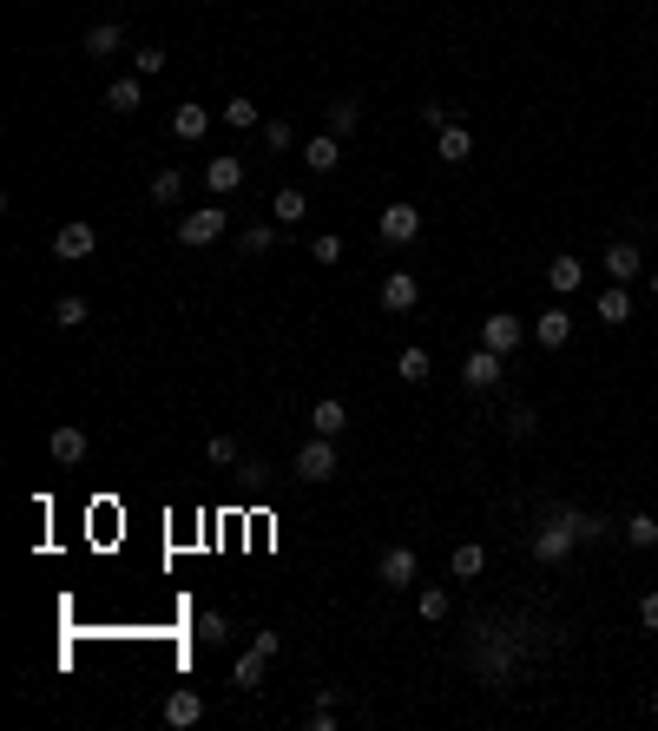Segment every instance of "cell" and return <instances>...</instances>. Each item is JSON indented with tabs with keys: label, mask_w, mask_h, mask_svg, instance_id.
<instances>
[{
	"label": "cell",
	"mask_w": 658,
	"mask_h": 731,
	"mask_svg": "<svg viewBox=\"0 0 658 731\" xmlns=\"http://www.w3.org/2000/svg\"><path fill=\"white\" fill-rule=\"evenodd\" d=\"M533 429H540V415H533V402H514V409H507V435H514V442H527Z\"/></svg>",
	"instance_id": "d6a6232c"
},
{
	"label": "cell",
	"mask_w": 658,
	"mask_h": 731,
	"mask_svg": "<svg viewBox=\"0 0 658 731\" xmlns=\"http://www.w3.org/2000/svg\"><path fill=\"white\" fill-rule=\"evenodd\" d=\"M251 646L264 652V659H277V652H283V633H251Z\"/></svg>",
	"instance_id": "b9f144b4"
},
{
	"label": "cell",
	"mask_w": 658,
	"mask_h": 731,
	"mask_svg": "<svg viewBox=\"0 0 658 731\" xmlns=\"http://www.w3.org/2000/svg\"><path fill=\"white\" fill-rule=\"evenodd\" d=\"M303 211H310L303 191H277V198H270V218H277V224H303Z\"/></svg>",
	"instance_id": "4316f807"
},
{
	"label": "cell",
	"mask_w": 658,
	"mask_h": 731,
	"mask_svg": "<svg viewBox=\"0 0 658 731\" xmlns=\"http://www.w3.org/2000/svg\"><path fill=\"white\" fill-rule=\"evenodd\" d=\"M573 527H580V541H612V521H606V514H580V508H573Z\"/></svg>",
	"instance_id": "d590c367"
},
{
	"label": "cell",
	"mask_w": 658,
	"mask_h": 731,
	"mask_svg": "<svg viewBox=\"0 0 658 731\" xmlns=\"http://www.w3.org/2000/svg\"><path fill=\"white\" fill-rule=\"evenodd\" d=\"M415 303H422V284H415L408 271L382 277V310H389V317H402V310H415Z\"/></svg>",
	"instance_id": "9c48e42d"
},
{
	"label": "cell",
	"mask_w": 658,
	"mask_h": 731,
	"mask_svg": "<svg viewBox=\"0 0 658 731\" xmlns=\"http://www.w3.org/2000/svg\"><path fill=\"white\" fill-rule=\"evenodd\" d=\"M481 567H487V547H474V541H461L455 554H448V573H455V580H474Z\"/></svg>",
	"instance_id": "d4e9b609"
},
{
	"label": "cell",
	"mask_w": 658,
	"mask_h": 731,
	"mask_svg": "<svg viewBox=\"0 0 658 731\" xmlns=\"http://www.w3.org/2000/svg\"><path fill=\"white\" fill-rule=\"evenodd\" d=\"M310 429L336 442V435L349 429V409H343V402H336V396H323V402H316V409H310Z\"/></svg>",
	"instance_id": "ffe728a7"
},
{
	"label": "cell",
	"mask_w": 658,
	"mask_h": 731,
	"mask_svg": "<svg viewBox=\"0 0 658 731\" xmlns=\"http://www.w3.org/2000/svg\"><path fill=\"white\" fill-rule=\"evenodd\" d=\"M86 317H93V303L79 297V290H73V297H60V303H53V323H60V330H79Z\"/></svg>",
	"instance_id": "83f0119b"
},
{
	"label": "cell",
	"mask_w": 658,
	"mask_h": 731,
	"mask_svg": "<svg viewBox=\"0 0 658 731\" xmlns=\"http://www.w3.org/2000/svg\"><path fill=\"white\" fill-rule=\"evenodd\" d=\"M53 461H60V468H79V461H86V429H53Z\"/></svg>",
	"instance_id": "7402d4cb"
},
{
	"label": "cell",
	"mask_w": 658,
	"mask_h": 731,
	"mask_svg": "<svg viewBox=\"0 0 658 731\" xmlns=\"http://www.w3.org/2000/svg\"><path fill=\"white\" fill-rule=\"evenodd\" d=\"M204 455L218 461V468H231V461H237V442H231V435H211V442H204Z\"/></svg>",
	"instance_id": "ab89813d"
},
{
	"label": "cell",
	"mask_w": 658,
	"mask_h": 731,
	"mask_svg": "<svg viewBox=\"0 0 658 731\" xmlns=\"http://www.w3.org/2000/svg\"><path fill=\"white\" fill-rule=\"evenodd\" d=\"M178 198H185V172H158V178H152V205L172 211Z\"/></svg>",
	"instance_id": "4dcf8cb0"
},
{
	"label": "cell",
	"mask_w": 658,
	"mask_h": 731,
	"mask_svg": "<svg viewBox=\"0 0 658 731\" xmlns=\"http://www.w3.org/2000/svg\"><path fill=\"white\" fill-rule=\"evenodd\" d=\"M139 106H145V80L139 73H126V80L106 86V112H139Z\"/></svg>",
	"instance_id": "ac0fdd59"
},
{
	"label": "cell",
	"mask_w": 658,
	"mask_h": 731,
	"mask_svg": "<svg viewBox=\"0 0 658 731\" xmlns=\"http://www.w3.org/2000/svg\"><path fill=\"white\" fill-rule=\"evenodd\" d=\"M231 679L244 685V692H257V685H264V652L251 646V652H244V659H237V666H231Z\"/></svg>",
	"instance_id": "f546056e"
},
{
	"label": "cell",
	"mask_w": 658,
	"mask_h": 731,
	"mask_svg": "<svg viewBox=\"0 0 658 731\" xmlns=\"http://www.w3.org/2000/svg\"><path fill=\"white\" fill-rule=\"evenodd\" d=\"M132 73H139V80L165 73V47H139V53H132Z\"/></svg>",
	"instance_id": "8d00e7d4"
},
{
	"label": "cell",
	"mask_w": 658,
	"mask_h": 731,
	"mask_svg": "<svg viewBox=\"0 0 658 731\" xmlns=\"http://www.w3.org/2000/svg\"><path fill=\"white\" fill-rule=\"evenodd\" d=\"M119 47H126V27H119V20H93V27H86V53H93V60H112Z\"/></svg>",
	"instance_id": "9a60e30c"
},
{
	"label": "cell",
	"mask_w": 658,
	"mask_h": 731,
	"mask_svg": "<svg viewBox=\"0 0 658 731\" xmlns=\"http://www.w3.org/2000/svg\"><path fill=\"white\" fill-rule=\"evenodd\" d=\"M435 152H441L448 165H468V159H474V132H468V126H441V132H435Z\"/></svg>",
	"instance_id": "2e32d148"
},
{
	"label": "cell",
	"mask_w": 658,
	"mask_h": 731,
	"mask_svg": "<svg viewBox=\"0 0 658 731\" xmlns=\"http://www.w3.org/2000/svg\"><path fill=\"white\" fill-rule=\"evenodd\" d=\"M93 251H99V231L86 218H73V224L53 231V257H66V264H79V257H93Z\"/></svg>",
	"instance_id": "5b68a950"
},
{
	"label": "cell",
	"mask_w": 658,
	"mask_h": 731,
	"mask_svg": "<svg viewBox=\"0 0 658 731\" xmlns=\"http://www.w3.org/2000/svg\"><path fill=\"white\" fill-rule=\"evenodd\" d=\"M639 626H645V633H658V587L639 600Z\"/></svg>",
	"instance_id": "60d3db41"
},
{
	"label": "cell",
	"mask_w": 658,
	"mask_h": 731,
	"mask_svg": "<svg viewBox=\"0 0 658 731\" xmlns=\"http://www.w3.org/2000/svg\"><path fill=\"white\" fill-rule=\"evenodd\" d=\"M599 264H606V277H612V284H632V277L645 271V257H639V244H619V238L606 244V257H599Z\"/></svg>",
	"instance_id": "30bf717a"
},
{
	"label": "cell",
	"mask_w": 658,
	"mask_h": 731,
	"mask_svg": "<svg viewBox=\"0 0 658 731\" xmlns=\"http://www.w3.org/2000/svg\"><path fill=\"white\" fill-rule=\"evenodd\" d=\"M547 284L560 290V297H573V290L586 284V264H580L573 251H566V257H553V264H547Z\"/></svg>",
	"instance_id": "d6986e66"
},
{
	"label": "cell",
	"mask_w": 658,
	"mask_h": 731,
	"mask_svg": "<svg viewBox=\"0 0 658 731\" xmlns=\"http://www.w3.org/2000/svg\"><path fill=\"white\" fill-rule=\"evenodd\" d=\"M198 718H204V692H198V685H178L172 699H165V725H172V731H191Z\"/></svg>",
	"instance_id": "ba28073f"
},
{
	"label": "cell",
	"mask_w": 658,
	"mask_h": 731,
	"mask_svg": "<svg viewBox=\"0 0 658 731\" xmlns=\"http://www.w3.org/2000/svg\"><path fill=\"white\" fill-rule=\"evenodd\" d=\"M310 731H336V705H316V712H310Z\"/></svg>",
	"instance_id": "ee69618b"
},
{
	"label": "cell",
	"mask_w": 658,
	"mask_h": 731,
	"mask_svg": "<svg viewBox=\"0 0 658 731\" xmlns=\"http://www.w3.org/2000/svg\"><path fill=\"white\" fill-rule=\"evenodd\" d=\"M376 238L389 244V251L415 244V238H422V211H415V205H382L376 211Z\"/></svg>",
	"instance_id": "3957f363"
},
{
	"label": "cell",
	"mask_w": 658,
	"mask_h": 731,
	"mask_svg": "<svg viewBox=\"0 0 658 731\" xmlns=\"http://www.w3.org/2000/svg\"><path fill=\"white\" fill-rule=\"evenodd\" d=\"M422 119H428V126H435V132H441V126H455V119H448V106H441V99H428V106H422Z\"/></svg>",
	"instance_id": "7bdbcfd3"
},
{
	"label": "cell",
	"mask_w": 658,
	"mask_h": 731,
	"mask_svg": "<svg viewBox=\"0 0 658 731\" xmlns=\"http://www.w3.org/2000/svg\"><path fill=\"white\" fill-rule=\"evenodd\" d=\"M224 224H231V211H224V205L185 211V218H178V244H185V251H204V244H218V238H224Z\"/></svg>",
	"instance_id": "7a4b0ae2"
},
{
	"label": "cell",
	"mask_w": 658,
	"mask_h": 731,
	"mask_svg": "<svg viewBox=\"0 0 658 731\" xmlns=\"http://www.w3.org/2000/svg\"><path fill=\"white\" fill-rule=\"evenodd\" d=\"M297 475L303 481H329L336 475V442H329V435H310V442L297 448Z\"/></svg>",
	"instance_id": "8992f818"
},
{
	"label": "cell",
	"mask_w": 658,
	"mask_h": 731,
	"mask_svg": "<svg viewBox=\"0 0 658 731\" xmlns=\"http://www.w3.org/2000/svg\"><path fill=\"white\" fill-rule=\"evenodd\" d=\"M297 145V126L290 119H264V152H290Z\"/></svg>",
	"instance_id": "836d02e7"
},
{
	"label": "cell",
	"mask_w": 658,
	"mask_h": 731,
	"mask_svg": "<svg viewBox=\"0 0 658 731\" xmlns=\"http://www.w3.org/2000/svg\"><path fill=\"white\" fill-rule=\"evenodd\" d=\"M356 126H362V106L356 99H336V106H329V132H336V139H356Z\"/></svg>",
	"instance_id": "484cf974"
},
{
	"label": "cell",
	"mask_w": 658,
	"mask_h": 731,
	"mask_svg": "<svg viewBox=\"0 0 658 731\" xmlns=\"http://www.w3.org/2000/svg\"><path fill=\"white\" fill-rule=\"evenodd\" d=\"M626 541L632 547H658V514H626Z\"/></svg>",
	"instance_id": "1f68e13d"
},
{
	"label": "cell",
	"mask_w": 658,
	"mask_h": 731,
	"mask_svg": "<svg viewBox=\"0 0 658 731\" xmlns=\"http://www.w3.org/2000/svg\"><path fill=\"white\" fill-rule=\"evenodd\" d=\"M507 363H514V356H501V350H487V343H481V350H468V356H461V382L487 396V389H501Z\"/></svg>",
	"instance_id": "277c9868"
},
{
	"label": "cell",
	"mask_w": 658,
	"mask_h": 731,
	"mask_svg": "<svg viewBox=\"0 0 658 731\" xmlns=\"http://www.w3.org/2000/svg\"><path fill=\"white\" fill-rule=\"evenodd\" d=\"M204 132H211V112H204V106H178L172 112V139L178 145H198Z\"/></svg>",
	"instance_id": "e0dca14e"
},
{
	"label": "cell",
	"mask_w": 658,
	"mask_h": 731,
	"mask_svg": "<svg viewBox=\"0 0 658 731\" xmlns=\"http://www.w3.org/2000/svg\"><path fill=\"white\" fill-rule=\"evenodd\" d=\"M593 317H599V323H612V330H619V323L632 317V297H626V284H612V290H599V303H593Z\"/></svg>",
	"instance_id": "44dd1931"
},
{
	"label": "cell",
	"mask_w": 658,
	"mask_h": 731,
	"mask_svg": "<svg viewBox=\"0 0 658 731\" xmlns=\"http://www.w3.org/2000/svg\"><path fill=\"white\" fill-rule=\"evenodd\" d=\"M415 573H422L415 547H382V560H376V580H382V587H395V593H402L408 580H415Z\"/></svg>",
	"instance_id": "52a82bcc"
},
{
	"label": "cell",
	"mask_w": 658,
	"mask_h": 731,
	"mask_svg": "<svg viewBox=\"0 0 658 731\" xmlns=\"http://www.w3.org/2000/svg\"><path fill=\"white\" fill-rule=\"evenodd\" d=\"M566 336H573V317H566V310H540V317H533V343H540V350H566Z\"/></svg>",
	"instance_id": "4fadbf2b"
},
{
	"label": "cell",
	"mask_w": 658,
	"mask_h": 731,
	"mask_svg": "<svg viewBox=\"0 0 658 731\" xmlns=\"http://www.w3.org/2000/svg\"><path fill=\"white\" fill-rule=\"evenodd\" d=\"M277 231H283L277 218H270V224H251V231L237 238V251H244V257H270V251H277Z\"/></svg>",
	"instance_id": "603a6c76"
},
{
	"label": "cell",
	"mask_w": 658,
	"mask_h": 731,
	"mask_svg": "<svg viewBox=\"0 0 658 731\" xmlns=\"http://www.w3.org/2000/svg\"><path fill=\"white\" fill-rule=\"evenodd\" d=\"M310 257H316V264H343V238H329V231H323V238H310Z\"/></svg>",
	"instance_id": "f35d334b"
},
{
	"label": "cell",
	"mask_w": 658,
	"mask_h": 731,
	"mask_svg": "<svg viewBox=\"0 0 658 731\" xmlns=\"http://www.w3.org/2000/svg\"><path fill=\"white\" fill-rule=\"evenodd\" d=\"M395 369H402V382H428V369H435V363H428L422 343H408V350L395 356Z\"/></svg>",
	"instance_id": "f1b7e54d"
},
{
	"label": "cell",
	"mask_w": 658,
	"mask_h": 731,
	"mask_svg": "<svg viewBox=\"0 0 658 731\" xmlns=\"http://www.w3.org/2000/svg\"><path fill=\"white\" fill-rule=\"evenodd\" d=\"M652 297H658V271H652Z\"/></svg>",
	"instance_id": "bcb514c9"
},
{
	"label": "cell",
	"mask_w": 658,
	"mask_h": 731,
	"mask_svg": "<svg viewBox=\"0 0 658 731\" xmlns=\"http://www.w3.org/2000/svg\"><path fill=\"white\" fill-rule=\"evenodd\" d=\"M204 185L218 191V198H231V191L244 185V159H237V152H224V159H211V165H204Z\"/></svg>",
	"instance_id": "5bb4252c"
},
{
	"label": "cell",
	"mask_w": 658,
	"mask_h": 731,
	"mask_svg": "<svg viewBox=\"0 0 658 731\" xmlns=\"http://www.w3.org/2000/svg\"><path fill=\"white\" fill-rule=\"evenodd\" d=\"M652 718H658V692H652Z\"/></svg>",
	"instance_id": "f6af8a7d"
},
{
	"label": "cell",
	"mask_w": 658,
	"mask_h": 731,
	"mask_svg": "<svg viewBox=\"0 0 658 731\" xmlns=\"http://www.w3.org/2000/svg\"><path fill=\"white\" fill-rule=\"evenodd\" d=\"M573 547H580V527H573V508H553L547 521L533 527V560H540V567H560V560L573 554Z\"/></svg>",
	"instance_id": "6da1fadb"
},
{
	"label": "cell",
	"mask_w": 658,
	"mask_h": 731,
	"mask_svg": "<svg viewBox=\"0 0 658 731\" xmlns=\"http://www.w3.org/2000/svg\"><path fill=\"white\" fill-rule=\"evenodd\" d=\"M303 165H310V172H336V165H343V139H336V132L303 139Z\"/></svg>",
	"instance_id": "7c38bea8"
},
{
	"label": "cell",
	"mask_w": 658,
	"mask_h": 731,
	"mask_svg": "<svg viewBox=\"0 0 658 731\" xmlns=\"http://www.w3.org/2000/svg\"><path fill=\"white\" fill-rule=\"evenodd\" d=\"M218 119H224L231 132H251V126H264V112H257L244 93H237V99H224V112H218Z\"/></svg>",
	"instance_id": "cb8c5ba5"
},
{
	"label": "cell",
	"mask_w": 658,
	"mask_h": 731,
	"mask_svg": "<svg viewBox=\"0 0 658 731\" xmlns=\"http://www.w3.org/2000/svg\"><path fill=\"white\" fill-rule=\"evenodd\" d=\"M198 639H204V646H218V639H231L224 613H198Z\"/></svg>",
	"instance_id": "74e56055"
},
{
	"label": "cell",
	"mask_w": 658,
	"mask_h": 731,
	"mask_svg": "<svg viewBox=\"0 0 658 731\" xmlns=\"http://www.w3.org/2000/svg\"><path fill=\"white\" fill-rule=\"evenodd\" d=\"M415 606H422V620H428V626H441V620H448V606H455V600H448V587H428V593H422V600H415Z\"/></svg>",
	"instance_id": "e575fe53"
},
{
	"label": "cell",
	"mask_w": 658,
	"mask_h": 731,
	"mask_svg": "<svg viewBox=\"0 0 658 731\" xmlns=\"http://www.w3.org/2000/svg\"><path fill=\"white\" fill-rule=\"evenodd\" d=\"M520 336H527V330H520V317H481V343H487V350L514 356V350H520Z\"/></svg>",
	"instance_id": "8fae6325"
}]
</instances>
